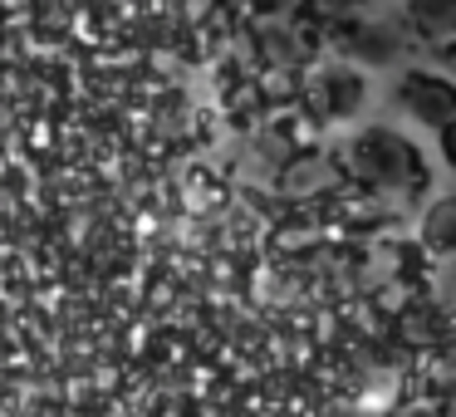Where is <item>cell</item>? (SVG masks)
I'll list each match as a JSON object with an SVG mask.
<instances>
[{"instance_id":"7a4b0ae2","label":"cell","mask_w":456,"mask_h":417,"mask_svg":"<svg viewBox=\"0 0 456 417\" xmlns=\"http://www.w3.org/2000/svg\"><path fill=\"white\" fill-rule=\"evenodd\" d=\"M334 40L344 45L348 54H354L358 64H373V70H387V64H403L407 60V50H412V25H407V15L403 20H393V15H368V11H348V15H338V25H334Z\"/></svg>"},{"instance_id":"ba28073f","label":"cell","mask_w":456,"mask_h":417,"mask_svg":"<svg viewBox=\"0 0 456 417\" xmlns=\"http://www.w3.org/2000/svg\"><path fill=\"white\" fill-rule=\"evenodd\" d=\"M338 177V168L334 162H324V158H309V162H295V168L285 172V187L295 192H309V187H324V182H334Z\"/></svg>"},{"instance_id":"6da1fadb","label":"cell","mask_w":456,"mask_h":417,"mask_svg":"<svg viewBox=\"0 0 456 417\" xmlns=\"http://www.w3.org/2000/svg\"><path fill=\"white\" fill-rule=\"evenodd\" d=\"M344 162H348V172H354L368 192L393 197V201H417L427 192V182H432L422 152H417L397 128H378V123H373V128H363L354 143H348Z\"/></svg>"},{"instance_id":"9c48e42d","label":"cell","mask_w":456,"mask_h":417,"mask_svg":"<svg viewBox=\"0 0 456 417\" xmlns=\"http://www.w3.org/2000/svg\"><path fill=\"white\" fill-rule=\"evenodd\" d=\"M442 158H446V168L456 172V119L442 128Z\"/></svg>"},{"instance_id":"5b68a950","label":"cell","mask_w":456,"mask_h":417,"mask_svg":"<svg viewBox=\"0 0 456 417\" xmlns=\"http://www.w3.org/2000/svg\"><path fill=\"white\" fill-rule=\"evenodd\" d=\"M403 15L422 45L432 50L456 45V0H403Z\"/></svg>"},{"instance_id":"3957f363","label":"cell","mask_w":456,"mask_h":417,"mask_svg":"<svg viewBox=\"0 0 456 417\" xmlns=\"http://www.w3.org/2000/svg\"><path fill=\"white\" fill-rule=\"evenodd\" d=\"M397 109L422 128L442 133L456 119V79L442 70H407L397 79Z\"/></svg>"},{"instance_id":"30bf717a","label":"cell","mask_w":456,"mask_h":417,"mask_svg":"<svg viewBox=\"0 0 456 417\" xmlns=\"http://www.w3.org/2000/svg\"><path fill=\"white\" fill-rule=\"evenodd\" d=\"M397 417H446V413H442V407H403Z\"/></svg>"},{"instance_id":"277c9868","label":"cell","mask_w":456,"mask_h":417,"mask_svg":"<svg viewBox=\"0 0 456 417\" xmlns=\"http://www.w3.org/2000/svg\"><path fill=\"white\" fill-rule=\"evenodd\" d=\"M368 99V84L358 70H348V64H334V70H324L314 79V103L324 119H354L358 109H363Z\"/></svg>"},{"instance_id":"8992f818","label":"cell","mask_w":456,"mask_h":417,"mask_svg":"<svg viewBox=\"0 0 456 417\" xmlns=\"http://www.w3.org/2000/svg\"><path fill=\"white\" fill-rule=\"evenodd\" d=\"M256 40H260V54H265L270 64H305V35L295 30L289 20H270V25H260L256 30Z\"/></svg>"},{"instance_id":"52a82bcc","label":"cell","mask_w":456,"mask_h":417,"mask_svg":"<svg viewBox=\"0 0 456 417\" xmlns=\"http://www.w3.org/2000/svg\"><path fill=\"white\" fill-rule=\"evenodd\" d=\"M422 241L432 250H452V256H456V197H442V201H432V207H427Z\"/></svg>"},{"instance_id":"8fae6325","label":"cell","mask_w":456,"mask_h":417,"mask_svg":"<svg viewBox=\"0 0 456 417\" xmlns=\"http://www.w3.org/2000/svg\"><path fill=\"white\" fill-rule=\"evenodd\" d=\"M442 60H446V74L456 79V45H446V50H442Z\"/></svg>"}]
</instances>
